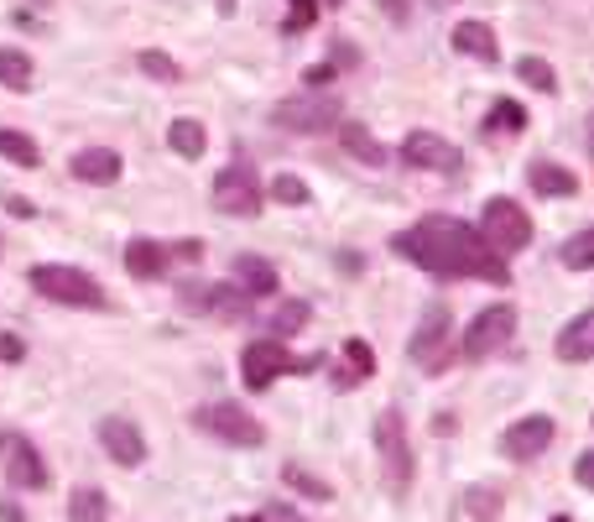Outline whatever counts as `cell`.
Returning a JSON list of instances; mask_svg holds the SVG:
<instances>
[{"mask_svg":"<svg viewBox=\"0 0 594 522\" xmlns=\"http://www.w3.org/2000/svg\"><path fill=\"white\" fill-rule=\"evenodd\" d=\"M391 251L407 257L412 267L433 272V278H480L495 282V288L511 282V267L485 245V235L475 225L454 220V214H423L417 225L391 235Z\"/></svg>","mask_w":594,"mask_h":522,"instance_id":"cell-1","label":"cell"},{"mask_svg":"<svg viewBox=\"0 0 594 522\" xmlns=\"http://www.w3.org/2000/svg\"><path fill=\"white\" fill-rule=\"evenodd\" d=\"M323 355H292L282 340H251V345L240 350V377L251 392H266L276 377H288V371H319Z\"/></svg>","mask_w":594,"mask_h":522,"instance_id":"cell-2","label":"cell"},{"mask_svg":"<svg viewBox=\"0 0 594 522\" xmlns=\"http://www.w3.org/2000/svg\"><path fill=\"white\" fill-rule=\"evenodd\" d=\"M449 334H454V313H449V303H427L423 319H417V334L407 340L412 365H417V371H427V377H443V371H449V361H454Z\"/></svg>","mask_w":594,"mask_h":522,"instance_id":"cell-3","label":"cell"},{"mask_svg":"<svg viewBox=\"0 0 594 522\" xmlns=\"http://www.w3.org/2000/svg\"><path fill=\"white\" fill-rule=\"evenodd\" d=\"M375 450H381V470H386V491L407 496L412 491V444H407V418L396 408L375 413Z\"/></svg>","mask_w":594,"mask_h":522,"instance_id":"cell-4","label":"cell"},{"mask_svg":"<svg viewBox=\"0 0 594 522\" xmlns=\"http://www.w3.org/2000/svg\"><path fill=\"white\" fill-rule=\"evenodd\" d=\"M32 288L48 303H63V309H104V288L79 267H58V261H42L32 267Z\"/></svg>","mask_w":594,"mask_h":522,"instance_id":"cell-5","label":"cell"},{"mask_svg":"<svg viewBox=\"0 0 594 522\" xmlns=\"http://www.w3.org/2000/svg\"><path fill=\"white\" fill-rule=\"evenodd\" d=\"M480 235H485V245H491L495 257L506 261L522 245H532V214L516 199H491V204L480 209Z\"/></svg>","mask_w":594,"mask_h":522,"instance_id":"cell-6","label":"cell"},{"mask_svg":"<svg viewBox=\"0 0 594 522\" xmlns=\"http://www.w3.org/2000/svg\"><path fill=\"white\" fill-rule=\"evenodd\" d=\"M193 429H204V434H214L220 444H235V450H255L266 439L261 418H251L240 402H204V408H193Z\"/></svg>","mask_w":594,"mask_h":522,"instance_id":"cell-7","label":"cell"},{"mask_svg":"<svg viewBox=\"0 0 594 522\" xmlns=\"http://www.w3.org/2000/svg\"><path fill=\"white\" fill-rule=\"evenodd\" d=\"M272 126L298 131V137H319V131L344 126V110H340V100H334V94H298V100L272 104Z\"/></svg>","mask_w":594,"mask_h":522,"instance_id":"cell-8","label":"cell"},{"mask_svg":"<svg viewBox=\"0 0 594 522\" xmlns=\"http://www.w3.org/2000/svg\"><path fill=\"white\" fill-rule=\"evenodd\" d=\"M511 334H516V309L511 303H491V309L475 313V324L464 334V361H491L495 350L511 345Z\"/></svg>","mask_w":594,"mask_h":522,"instance_id":"cell-9","label":"cell"},{"mask_svg":"<svg viewBox=\"0 0 594 522\" xmlns=\"http://www.w3.org/2000/svg\"><path fill=\"white\" fill-rule=\"evenodd\" d=\"M214 209H220V214H235V220L261 214V178H255L251 162L220 168V178H214Z\"/></svg>","mask_w":594,"mask_h":522,"instance_id":"cell-10","label":"cell"},{"mask_svg":"<svg viewBox=\"0 0 594 522\" xmlns=\"http://www.w3.org/2000/svg\"><path fill=\"white\" fill-rule=\"evenodd\" d=\"M0 454H6V481L17 491H37L48 486V465H42V454L27 434H11V429H0Z\"/></svg>","mask_w":594,"mask_h":522,"instance_id":"cell-11","label":"cell"},{"mask_svg":"<svg viewBox=\"0 0 594 522\" xmlns=\"http://www.w3.org/2000/svg\"><path fill=\"white\" fill-rule=\"evenodd\" d=\"M402 162L407 168H423V173H459L464 168V152L454 141L433 137V131H407L402 137Z\"/></svg>","mask_w":594,"mask_h":522,"instance_id":"cell-12","label":"cell"},{"mask_svg":"<svg viewBox=\"0 0 594 522\" xmlns=\"http://www.w3.org/2000/svg\"><path fill=\"white\" fill-rule=\"evenodd\" d=\"M553 434H558V429H553V418H547V413L516 418L506 434H501V454H506V460H516V465H526V460H537V454L553 444Z\"/></svg>","mask_w":594,"mask_h":522,"instance_id":"cell-13","label":"cell"},{"mask_svg":"<svg viewBox=\"0 0 594 522\" xmlns=\"http://www.w3.org/2000/svg\"><path fill=\"white\" fill-rule=\"evenodd\" d=\"M100 444H104V454L125 470H137L141 460H147V439H141V429L131 418H100Z\"/></svg>","mask_w":594,"mask_h":522,"instance_id":"cell-14","label":"cell"},{"mask_svg":"<svg viewBox=\"0 0 594 522\" xmlns=\"http://www.w3.org/2000/svg\"><path fill=\"white\" fill-rule=\"evenodd\" d=\"M120 152L115 147H84V152H73V162H69V173L79 178V183H115L120 178Z\"/></svg>","mask_w":594,"mask_h":522,"instance_id":"cell-15","label":"cell"},{"mask_svg":"<svg viewBox=\"0 0 594 522\" xmlns=\"http://www.w3.org/2000/svg\"><path fill=\"white\" fill-rule=\"evenodd\" d=\"M168 261H172V251L162 241H152V235H137V241L125 245V272H131L137 282L162 278V272H168Z\"/></svg>","mask_w":594,"mask_h":522,"instance_id":"cell-16","label":"cell"},{"mask_svg":"<svg viewBox=\"0 0 594 522\" xmlns=\"http://www.w3.org/2000/svg\"><path fill=\"white\" fill-rule=\"evenodd\" d=\"M553 350H558V361H594V309L574 313V319L558 330Z\"/></svg>","mask_w":594,"mask_h":522,"instance_id":"cell-17","label":"cell"},{"mask_svg":"<svg viewBox=\"0 0 594 522\" xmlns=\"http://www.w3.org/2000/svg\"><path fill=\"white\" fill-rule=\"evenodd\" d=\"M454 52L475 58V63H495V58H501V42H495V32L485 27V21H459L454 27Z\"/></svg>","mask_w":594,"mask_h":522,"instance_id":"cell-18","label":"cell"},{"mask_svg":"<svg viewBox=\"0 0 594 522\" xmlns=\"http://www.w3.org/2000/svg\"><path fill=\"white\" fill-rule=\"evenodd\" d=\"M526 183H532V193H543V199H568V193H578L574 168H558V162H532V168H526Z\"/></svg>","mask_w":594,"mask_h":522,"instance_id":"cell-19","label":"cell"},{"mask_svg":"<svg viewBox=\"0 0 594 522\" xmlns=\"http://www.w3.org/2000/svg\"><path fill=\"white\" fill-rule=\"evenodd\" d=\"M235 288H245L251 298H272L276 293V267L266 257H235Z\"/></svg>","mask_w":594,"mask_h":522,"instance_id":"cell-20","label":"cell"},{"mask_svg":"<svg viewBox=\"0 0 594 522\" xmlns=\"http://www.w3.org/2000/svg\"><path fill=\"white\" fill-rule=\"evenodd\" d=\"M375 377V350L365 345V340H344V365H340V377H334V387H360V382H371Z\"/></svg>","mask_w":594,"mask_h":522,"instance_id":"cell-21","label":"cell"},{"mask_svg":"<svg viewBox=\"0 0 594 522\" xmlns=\"http://www.w3.org/2000/svg\"><path fill=\"white\" fill-rule=\"evenodd\" d=\"M168 147H172L178 157H204V152H209L204 121H193V116H178V121L168 126Z\"/></svg>","mask_w":594,"mask_h":522,"instance_id":"cell-22","label":"cell"},{"mask_svg":"<svg viewBox=\"0 0 594 522\" xmlns=\"http://www.w3.org/2000/svg\"><path fill=\"white\" fill-rule=\"evenodd\" d=\"M340 141H344V152L350 157H360L365 168H386V147L365 131V126H355V121H344L340 126Z\"/></svg>","mask_w":594,"mask_h":522,"instance_id":"cell-23","label":"cell"},{"mask_svg":"<svg viewBox=\"0 0 594 522\" xmlns=\"http://www.w3.org/2000/svg\"><path fill=\"white\" fill-rule=\"evenodd\" d=\"M69 518L73 522H110V496L100 486H73L69 491Z\"/></svg>","mask_w":594,"mask_h":522,"instance_id":"cell-24","label":"cell"},{"mask_svg":"<svg viewBox=\"0 0 594 522\" xmlns=\"http://www.w3.org/2000/svg\"><path fill=\"white\" fill-rule=\"evenodd\" d=\"M282 481H288L298 496H313V502H334V486H329L323 475H313V470H303L298 460H288V465H282Z\"/></svg>","mask_w":594,"mask_h":522,"instance_id":"cell-25","label":"cell"},{"mask_svg":"<svg viewBox=\"0 0 594 522\" xmlns=\"http://www.w3.org/2000/svg\"><path fill=\"white\" fill-rule=\"evenodd\" d=\"M516 79H522V84H532L537 94H558V73H553V63H547V58H537V52L516 58Z\"/></svg>","mask_w":594,"mask_h":522,"instance_id":"cell-26","label":"cell"},{"mask_svg":"<svg viewBox=\"0 0 594 522\" xmlns=\"http://www.w3.org/2000/svg\"><path fill=\"white\" fill-rule=\"evenodd\" d=\"M0 84L17 89V94L32 89V58H27L21 48H0Z\"/></svg>","mask_w":594,"mask_h":522,"instance_id":"cell-27","label":"cell"},{"mask_svg":"<svg viewBox=\"0 0 594 522\" xmlns=\"http://www.w3.org/2000/svg\"><path fill=\"white\" fill-rule=\"evenodd\" d=\"M313 319V309H308L303 298H288V303H276V313H272V340H282L288 345V334H298Z\"/></svg>","mask_w":594,"mask_h":522,"instance_id":"cell-28","label":"cell"},{"mask_svg":"<svg viewBox=\"0 0 594 522\" xmlns=\"http://www.w3.org/2000/svg\"><path fill=\"white\" fill-rule=\"evenodd\" d=\"M558 261L568 267V272H590L594 267V225L578 230V235H568V241L558 245Z\"/></svg>","mask_w":594,"mask_h":522,"instance_id":"cell-29","label":"cell"},{"mask_svg":"<svg viewBox=\"0 0 594 522\" xmlns=\"http://www.w3.org/2000/svg\"><path fill=\"white\" fill-rule=\"evenodd\" d=\"M0 157H6V162H17V168H42L37 141L21 137V131H0Z\"/></svg>","mask_w":594,"mask_h":522,"instance_id":"cell-30","label":"cell"},{"mask_svg":"<svg viewBox=\"0 0 594 522\" xmlns=\"http://www.w3.org/2000/svg\"><path fill=\"white\" fill-rule=\"evenodd\" d=\"M522 126H526V110H522V104H516V100H495L491 116H485V137H491V131H501V137H516Z\"/></svg>","mask_w":594,"mask_h":522,"instance_id":"cell-31","label":"cell"},{"mask_svg":"<svg viewBox=\"0 0 594 522\" xmlns=\"http://www.w3.org/2000/svg\"><path fill=\"white\" fill-rule=\"evenodd\" d=\"M137 63H141V73H147V79H157V84H183V63H172L162 48H147Z\"/></svg>","mask_w":594,"mask_h":522,"instance_id":"cell-32","label":"cell"},{"mask_svg":"<svg viewBox=\"0 0 594 522\" xmlns=\"http://www.w3.org/2000/svg\"><path fill=\"white\" fill-rule=\"evenodd\" d=\"M255 298L245 293V288H230V282H214V309L209 313H220V319H245L251 313Z\"/></svg>","mask_w":594,"mask_h":522,"instance_id":"cell-33","label":"cell"},{"mask_svg":"<svg viewBox=\"0 0 594 522\" xmlns=\"http://www.w3.org/2000/svg\"><path fill=\"white\" fill-rule=\"evenodd\" d=\"M178 303H183L188 313H209L214 309V282H183V288H178Z\"/></svg>","mask_w":594,"mask_h":522,"instance_id":"cell-34","label":"cell"},{"mask_svg":"<svg viewBox=\"0 0 594 522\" xmlns=\"http://www.w3.org/2000/svg\"><path fill=\"white\" fill-rule=\"evenodd\" d=\"M272 199H282V204H308V183L303 178H292V173H282L272 183Z\"/></svg>","mask_w":594,"mask_h":522,"instance_id":"cell-35","label":"cell"},{"mask_svg":"<svg viewBox=\"0 0 594 522\" xmlns=\"http://www.w3.org/2000/svg\"><path fill=\"white\" fill-rule=\"evenodd\" d=\"M464 502H470V518H495V512H501V496H495V491H485V486H475Z\"/></svg>","mask_w":594,"mask_h":522,"instance_id":"cell-36","label":"cell"},{"mask_svg":"<svg viewBox=\"0 0 594 522\" xmlns=\"http://www.w3.org/2000/svg\"><path fill=\"white\" fill-rule=\"evenodd\" d=\"M319 21V0H292V17H288V32H308Z\"/></svg>","mask_w":594,"mask_h":522,"instance_id":"cell-37","label":"cell"},{"mask_svg":"<svg viewBox=\"0 0 594 522\" xmlns=\"http://www.w3.org/2000/svg\"><path fill=\"white\" fill-rule=\"evenodd\" d=\"M21 355H27V340H21V334H11V330H0V361L17 365Z\"/></svg>","mask_w":594,"mask_h":522,"instance_id":"cell-38","label":"cell"},{"mask_svg":"<svg viewBox=\"0 0 594 522\" xmlns=\"http://www.w3.org/2000/svg\"><path fill=\"white\" fill-rule=\"evenodd\" d=\"M303 84L313 89V94H323V84H334V63H313V69L303 73Z\"/></svg>","mask_w":594,"mask_h":522,"instance_id":"cell-39","label":"cell"},{"mask_svg":"<svg viewBox=\"0 0 594 522\" xmlns=\"http://www.w3.org/2000/svg\"><path fill=\"white\" fill-rule=\"evenodd\" d=\"M168 251H172L178 261H204V241H199V235H188V241L168 245Z\"/></svg>","mask_w":594,"mask_h":522,"instance_id":"cell-40","label":"cell"},{"mask_svg":"<svg viewBox=\"0 0 594 522\" xmlns=\"http://www.w3.org/2000/svg\"><path fill=\"white\" fill-rule=\"evenodd\" d=\"M574 481H578V486H590V491H594V450H584V454L574 460Z\"/></svg>","mask_w":594,"mask_h":522,"instance_id":"cell-41","label":"cell"},{"mask_svg":"<svg viewBox=\"0 0 594 522\" xmlns=\"http://www.w3.org/2000/svg\"><path fill=\"white\" fill-rule=\"evenodd\" d=\"M6 209H11L17 220H32V214H37V204H32V199H21V193H6Z\"/></svg>","mask_w":594,"mask_h":522,"instance_id":"cell-42","label":"cell"},{"mask_svg":"<svg viewBox=\"0 0 594 522\" xmlns=\"http://www.w3.org/2000/svg\"><path fill=\"white\" fill-rule=\"evenodd\" d=\"M266 522H308V518H298L292 506H272V512H266Z\"/></svg>","mask_w":594,"mask_h":522,"instance_id":"cell-43","label":"cell"},{"mask_svg":"<svg viewBox=\"0 0 594 522\" xmlns=\"http://www.w3.org/2000/svg\"><path fill=\"white\" fill-rule=\"evenodd\" d=\"M0 522H27V512L17 502H0Z\"/></svg>","mask_w":594,"mask_h":522,"instance_id":"cell-44","label":"cell"},{"mask_svg":"<svg viewBox=\"0 0 594 522\" xmlns=\"http://www.w3.org/2000/svg\"><path fill=\"white\" fill-rule=\"evenodd\" d=\"M454 429H459L454 413H439V418H433V434H454Z\"/></svg>","mask_w":594,"mask_h":522,"instance_id":"cell-45","label":"cell"},{"mask_svg":"<svg viewBox=\"0 0 594 522\" xmlns=\"http://www.w3.org/2000/svg\"><path fill=\"white\" fill-rule=\"evenodd\" d=\"M584 137H590V157H594V110H590V131H584Z\"/></svg>","mask_w":594,"mask_h":522,"instance_id":"cell-46","label":"cell"},{"mask_svg":"<svg viewBox=\"0 0 594 522\" xmlns=\"http://www.w3.org/2000/svg\"><path fill=\"white\" fill-rule=\"evenodd\" d=\"M230 522H266V518H230Z\"/></svg>","mask_w":594,"mask_h":522,"instance_id":"cell-47","label":"cell"},{"mask_svg":"<svg viewBox=\"0 0 594 522\" xmlns=\"http://www.w3.org/2000/svg\"><path fill=\"white\" fill-rule=\"evenodd\" d=\"M547 522H568V518H547Z\"/></svg>","mask_w":594,"mask_h":522,"instance_id":"cell-48","label":"cell"},{"mask_svg":"<svg viewBox=\"0 0 594 522\" xmlns=\"http://www.w3.org/2000/svg\"><path fill=\"white\" fill-rule=\"evenodd\" d=\"M37 6H48V0H37Z\"/></svg>","mask_w":594,"mask_h":522,"instance_id":"cell-49","label":"cell"}]
</instances>
